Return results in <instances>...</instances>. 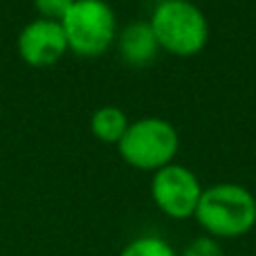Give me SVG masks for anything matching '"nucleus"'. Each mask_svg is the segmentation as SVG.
<instances>
[{"label": "nucleus", "instance_id": "nucleus-1", "mask_svg": "<svg viewBox=\"0 0 256 256\" xmlns=\"http://www.w3.org/2000/svg\"><path fill=\"white\" fill-rule=\"evenodd\" d=\"M196 222L214 240H234L256 227V196L236 182H218L202 189Z\"/></svg>", "mask_w": 256, "mask_h": 256}, {"label": "nucleus", "instance_id": "nucleus-2", "mask_svg": "<svg viewBox=\"0 0 256 256\" xmlns=\"http://www.w3.org/2000/svg\"><path fill=\"white\" fill-rule=\"evenodd\" d=\"M162 52L189 58L209 43V22L204 12L191 0H160L148 18Z\"/></svg>", "mask_w": 256, "mask_h": 256}, {"label": "nucleus", "instance_id": "nucleus-3", "mask_svg": "<svg viewBox=\"0 0 256 256\" xmlns=\"http://www.w3.org/2000/svg\"><path fill=\"white\" fill-rule=\"evenodd\" d=\"M180 148V135L171 122L162 117H140L130 122L117 144L120 158L137 171L155 173L173 164Z\"/></svg>", "mask_w": 256, "mask_h": 256}, {"label": "nucleus", "instance_id": "nucleus-4", "mask_svg": "<svg viewBox=\"0 0 256 256\" xmlns=\"http://www.w3.org/2000/svg\"><path fill=\"white\" fill-rule=\"evenodd\" d=\"M68 50L76 56L94 58L106 54L117 40V16L106 0H74L61 20Z\"/></svg>", "mask_w": 256, "mask_h": 256}, {"label": "nucleus", "instance_id": "nucleus-5", "mask_svg": "<svg viewBox=\"0 0 256 256\" xmlns=\"http://www.w3.org/2000/svg\"><path fill=\"white\" fill-rule=\"evenodd\" d=\"M150 200L171 220L194 218L198 209L202 184L191 168L182 164H168L150 176Z\"/></svg>", "mask_w": 256, "mask_h": 256}, {"label": "nucleus", "instance_id": "nucleus-6", "mask_svg": "<svg viewBox=\"0 0 256 256\" xmlns=\"http://www.w3.org/2000/svg\"><path fill=\"white\" fill-rule=\"evenodd\" d=\"M16 50L20 61L36 70L56 66L70 52L61 22L45 20V18H34L18 32Z\"/></svg>", "mask_w": 256, "mask_h": 256}, {"label": "nucleus", "instance_id": "nucleus-7", "mask_svg": "<svg viewBox=\"0 0 256 256\" xmlns=\"http://www.w3.org/2000/svg\"><path fill=\"white\" fill-rule=\"evenodd\" d=\"M115 43H117V50H120V56L130 68H146L162 52L148 20L128 22L124 30L117 34Z\"/></svg>", "mask_w": 256, "mask_h": 256}, {"label": "nucleus", "instance_id": "nucleus-8", "mask_svg": "<svg viewBox=\"0 0 256 256\" xmlns=\"http://www.w3.org/2000/svg\"><path fill=\"white\" fill-rule=\"evenodd\" d=\"M128 117L122 108L117 106H102L90 117V132L97 137L102 144H120L128 128Z\"/></svg>", "mask_w": 256, "mask_h": 256}, {"label": "nucleus", "instance_id": "nucleus-9", "mask_svg": "<svg viewBox=\"0 0 256 256\" xmlns=\"http://www.w3.org/2000/svg\"><path fill=\"white\" fill-rule=\"evenodd\" d=\"M117 256H178L173 245L166 238L155 234H144L128 240Z\"/></svg>", "mask_w": 256, "mask_h": 256}, {"label": "nucleus", "instance_id": "nucleus-10", "mask_svg": "<svg viewBox=\"0 0 256 256\" xmlns=\"http://www.w3.org/2000/svg\"><path fill=\"white\" fill-rule=\"evenodd\" d=\"M34 9L38 14V18L45 20H56L61 22L63 16L70 12V7L74 4V0H32Z\"/></svg>", "mask_w": 256, "mask_h": 256}, {"label": "nucleus", "instance_id": "nucleus-11", "mask_svg": "<svg viewBox=\"0 0 256 256\" xmlns=\"http://www.w3.org/2000/svg\"><path fill=\"white\" fill-rule=\"evenodd\" d=\"M178 256H225V252H222V245L218 243V240L202 234L191 240Z\"/></svg>", "mask_w": 256, "mask_h": 256}]
</instances>
